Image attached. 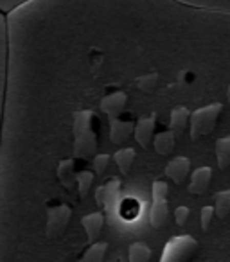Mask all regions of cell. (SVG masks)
Here are the masks:
<instances>
[{"mask_svg":"<svg viewBox=\"0 0 230 262\" xmlns=\"http://www.w3.org/2000/svg\"><path fill=\"white\" fill-rule=\"evenodd\" d=\"M94 122V113L92 112H79L74 119V133H76V142H74V157L87 158L95 151V133L92 129Z\"/></svg>","mask_w":230,"mask_h":262,"instance_id":"6da1fadb","label":"cell"},{"mask_svg":"<svg viewBox=\"0 0 230 262\" xmlns=\"http://www.w3.org/2000/svg\"><path fill=\"white\" fill-rule=\"evenodd\" d=\"M223 112V102H216L211 106L196 110L193 113V122H191V139L198 140L201 135H207L216 127L219 119V113Z\"/></svg>","mask_w":230,"mask_h":262,"instance_id":"7a4b0ae2","label":"cell"},{"mask_svg":"<svg viewBox=\"0 0 230 262\" xmlns=\"http://www.w3.org/2000/svg\"><path fill=\"white\" fill-rule=\"evenodd\" d=\"M198 244L193 237H175L165 246V253L162 255V260H183L191 258V255L196 251Z\"/></svg>","mask_w":230,"mask_h":262,"instance_id":"3957f363","label":"cell"},{"mask_svg":"<svg viewBox=\"0 0 230 262\" xmlns=\"http://www.w3.org/2000/svg\"><path fill=\"white\" fill-rule=\"evenodd\" d=\"M70 210L69 205H58L54 208H49L47 212V235L51 239H56L59 237L63 232H65L67 225H69V219H70Z\"/></svg>","mask_w":230,"mask_h":262,"instance_id":"277c9868","label":"cell"},{"mask_svg":"<svg viewBox=\"0 0 230 262\" xmlns=\"http://www.w3.org/2000/svg\"><path fill=\"white\" fill-rule=\"evenodd\" d=\"M126 101H128V94L119 90V92H115V94H110V95H106V97H102L101 110L110 119H117V117L124 112Z\"/></svg>","mask_w":230,"mask_h":262,"instance_id":"5b68a950","label":"cell"},{"mask_svg":"<svg viewBox=\"0 0 230 262\" xmlns=\"http://www.w3.org/2000/svg\"><path fill=\"white\" fill-rule=\"evenodd\" d=\"M155 126H157V115H155V113H151V115H144L139 119V122H137V126H135V131H133V135H135V140L142 147H146L148 144L151 142L153 133H155Z\"/></svg>","mask_w":230,"mask_h":262,"instance_id":"8992f818","label":"cell"},{"mask_svg":"<svg viewBox=\"0 0 230 262\" xmlns=\"http://www.w3.org/2000/svg\"><path fill=\"white\" fill-rule=\"evenodd\" d=\"M189 167H191V160L185 157H176L173 158L171 162L165 167V174L176 183V185H182L187 180V174H189Z\"/></svg>","mask_w":230,"mask_h":262,"instance_id":"52a82bcc","label":"cell"},{"mask_svg":"<svg viewBox=\"0 0 230 262\" xmlns=\"http://www.w3.org/2000/svg\"><path fill=\"white\" fill-rule=\"evenodd\" d=\"M135 131L133 124L130 120H121L117 119H112V129H110V139H112L113 144H117V146H122L126 140L132 137V133Z\"/></svg>","mask_w":230,"mask_h":262,"instance_id":"ba28073f","label":"cell"},{"mask_svg":"<svg viewBox=\"0 0 230 262\" xmlns=\"http://www.w3.org/2000/svg\"><path fill=\"white\" fill-rule=\"evenodd\" d=\"M102 223H104V215L101 212H94V214H88L81 219V225H83L85 232H87L88 243H95L99 232L102 228Z\"/></svg>","mask_w":230,"mask_h":262,"instance_id":"9c48e42d","label":"cell"},{"mask_svg":"<svg viewBox=\"0 0 230 262\" xmlns=\"http://www.w3.org/2000/svg\"><path fill=\"white\" fill-rule=\"evenodd\" d=\"M168 215H169V208H168V201L165 200H155L153 207L150 210V223L153 228H162V226L168 223Z\"/></svg>","mask_w":230,"mask_h":262,"instance_id":"30bf717a","label":"cell"},{"mask_svg":"<svg viewBox=\"0 0 230 262\" xmlns=\"http://www.w3.org/2000/svg\"><path fill=\"white\" fill-rule=\"evenodd\" d=\"M211 182V169L208 167H201L198 171H194L193 174V182L189 185V192L191 194H203L208 187Z\"/></svg>","mask_w":230,"mask_h":262,"instance_id":"8fae6325","label":"cell"},{"mask_svg":"<svg viewBox=\"0 0 230 262\" xmlns=\"http://www.w3.org/2000/svg\"><path fill=\"white\" fill-rule=\"evenodd\" d=\"M140 210H142V207H140V203L135 198H126V200H122L121 205H119V215H121L124 221H133V219H137L140 215Z\"/></svg>","mask_w":230,"mask_h":262,"instance_id":"7c38bea8","label":"cell"},{"mask_svg":"<svg viewBox=\"0 0 230 262\" xmlns=\"http://www.w3.org/2000/svg\"><path fill=\"white\" fill-rule=\"evenodd\" d=\"M189 117H191L189 108H185V106H175V108H173V112H171V127H173V131H176V133H182V131L187 127Z\"/></svg>","mask_w":230,"mask_h":262,"instance_id":"4fadbf2b","label":"cell"},{"mask_svg":"<svg viewBox=\"0 0 230 262\" xmlns=\"http://www.w3.org/2000/svg\"><path fill=\"white\" fill-rule=\"evenodd\" d=\"M155 149H157L158 155H164V157L173 153V149H175V135L171 131H162V133H158L155 137Z\"/></svg>","mask_w":230,"mask_h":262,"instance_id":"5bb4252c","label":"cell"},{"mask_svg":"<svg viewBox=\"0 0 230 262\" xmlns=\"http://www.w3.org/2000/svg\"><path fill=\"white\" fill-rule=\"evenodd\" d=\"M216 160L221 169L228 167L230 164V135L221 137L216 144Z\"/></svg>","mask_w":230,"mask_h":262,"instance_id":"9a60e30c","label":"cell"},{"mask_svg":"<svg viewBox=\"0 0 230 262\" xmlns=\"http://www.w3.org/2000/svg\"><path fill=\"white\" fill-rule=\"evenodd\" d=\"M133 160H135V151H133L132 147H124V149L115 153V162H117L119 171H121L122 174H128L133 165Z\"/></svg>","mask_w":230,"mask_h":262,"instance_id":"2e32d148","label":"cell"},{"mask_svg":"<svg viewBox=\"0 0 230 262\" xmlns=\"http://www.w3.org/2000/svg\"><path fill=\"white\" fill-rule=\"evenodd\" d=\"M151 257V250L144 243H135L133 246H130L128 250V258L132 262H146Z\"/></svg>","mask_w":230,"mask_h":262,"instance_id":"e0dca14e","label":"cell"},{"mask_svg":"<svg viewBox=\"0 0 230 262\" xmlns=\"http://www.w3.org/2000/svg\"><path fill=\"white\" fill-rule=\"evenodd\" d=\"M58 180L67 189L72 185V180H74V162L72 160H63L61 164L58 165Z\"/></svg>","mask_w":230,"mask_h":262,"instance_id":"ac0fdd59","label":"cell"},{"mask_svg":"<svg viewBox=\"0 0 230 262\" xmlns=\"http://www.w3.org/2000/svg\"><path fill=\"white\" fill-rule=\"evenodd\" d=\"M106 248H108V244H106V243H92V246L85 251L83 260H87V262H101L102 258H104Z\"/></svg>","mask_w":230,"mask_h":262,"instance_id":"d6986e66","label":"cell"},{"mask_svg":"<svg viewBox=\"0 0 230 262\" xmlns=\"http://www.w3.org/2000/svg\"><path fill=\"white\" fill-rule=\"evenodd\" d=\"M76 180H77V189H79V198L83 200V198H87L88 190L92 187V182H94V172L83 171L76 176Z\"/></svg>","mask_w":230,"mask_h":262,"instance_id":"ffe728a7","label":"cell"},{"mask_svg":"<svg viewBox=\"0 0 230 262\" xmlns=\"http://www.w3.org/2000/svg\"><path fill=\"white\" fill-rule=\"evenodd\" d=\"M151 194H153V201L155 200H165L168 198V185L164 182H153V187H151Z\"/></svg>","mask_w":230,"mask_h":262,"instance_id":"44dd1931","label":"cell"},{"mask_svg":"<svg viewBox=\"0 0 230 262\" xmlns=\"http://www.w3.org/2000/svg\"><path fill=\"white\" fill-rule=\"evenodd\" d=\"M108 164H110V155H99V157H95L94 158V169H95V172H104L106 171V167H108Z\"/></svg>","mask_w":230,"mask_h":262,"instance_id":"7402d4cb","label":"cell"},{"mask_svg":"<svg viewBox=\"0 0 230 262\" xmlns=\"http://www.w3.org/2000/svg\"><path fill=\"white\" fill-rule=\"evenodd\" d=\"M175 217H176V223L180 226H183L187 223V217H189V208L187 207H178L175 212Z\"/></svg>","mask_w":230,"mask_h":262,"instance_id":"603a6c76","label":"cell"},{"mask_svg":"<svg viewBox=\"0 0 230 262\" xmlns=\"http://www.w3.org/2000/svg\"><path fill=\"white\" fill-rule=\"evenodd\" d=\"M211 214H212V208H203L201 210V225H203V230L208 228V221H211Z\"/></svg>","mask_w":230,"mask_h":262,"instance_id":"cb8c5ba5","label":"cell"}]
</instances>
